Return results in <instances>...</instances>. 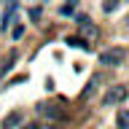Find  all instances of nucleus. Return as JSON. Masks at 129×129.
<instances>
[{
    "instance_id": "12",
    "label": "nucleus",
    "mask_w": 129,
    "mask_h": 129,
    "mask_svg": "<svg viewBox=\"0 0 129 129\" xmlns=\"http://www.w3.org/2000/svg\"><path fill=\"white\" fill-rule=\"evenodd\" d=\"M19 129H38L35 124H27V126H19Z\"/></svg>"
},
{
    "instance_id": "5",
    "label": "nucleus",
    "mask_w": 129,
    "mask_h": 129,
    "mask_svg": "<svg viewBox=\"0 0 129 129\" xmlns=\"http://www.w3.org/2000/svg\"><path fill=\"white\" fill-rule=\"evenodd\" d=\"M116 126H118V129H129V110H126V108L118 110V116H116Z\"/></svg>"
},
{
    "instance_id": "2",
    "label": "nucleus",
    "mask_w": 129,
    "mask_h": 129,
    "mask_svg": "<svg viewBox=\"0 0 129 129\" xmlns=\"http://www.w3.org/2000/svg\"><path fill=\"white\" fill-rule=\"evenodd\" d=\"M124 59H126L124 48H108L100 54V64H105V67H118V64H124Z\"/></svg>"
},
{
    "instance_id": "11",
    "label": "nucleus",
    "mask_w": 129,
    "mask_h": 129,
    "mask_svg": "<svg viewBox=\"0 0 129 129\" xmlns=\"http://www.w3.org/2000/svg\"><path fill=\"white\" fill-rule=\"evenodd\" d=\"M22 32H24V27H22V24H19V27H14V38L19 40V38H22Z\"/></svg>"
},
{
    "instance_id": "7",
    "label": "nucleus",
    "mask_w": 129,
    "mask_h": 129,
    "mask_svg": "<svg viewBox=\"0 0 129 129\" xmlns=\"http://www.w3.org/2000/svg\"><path fill=\"white\" fill-rule=\"evenodd\" d=\"M116 8H118V0H105V3H102V11H105V14H113Z\"/></svg>"
},
{
    "instance_id": "4",
    "label": "nucleus",
    "mask_w": 129,
    "mask_h": 129,
    "mask_svg": "<svg viewBox=\"0 0 129 129\" xmlns=\"http://www.w3.org/2000/svg\"><path fill=\"white\" fill-rule=\"evenodd\" d=\"M38 110L43 113V116H48V118H56V121L62 118V110H59V108H56V105H40Z\"/></svg>"
},
{
    "instance_id": "1",
    "label": "nucleus",
    "mask_w": 129,
    "mask_h": 129,
    "mask_svg": "<svg viewBox=\"0 0 129 129\" xmlns=\"http://www.w3.org/2000/svg\"><path fill=\"white\" fill-rule=\"evenodd\" d=\"M129 97V89L126 86H121V83H116V86H110L108 91H105L102 97V108H110V105H121L124 100Z\"/></svg>"
},
{
    "instance_id": "6",
    "label": "nucleus",
    "mask_w": 129,
    "mask_h": 129,
    "mask_svg": "<svg viewBox=\"0 0 129 129\" xmlns=\"http://www.w3.org/2000/svg\"><path fill=\"white\" fill-rule=\"evenodd\" d=\"M67 43L70 46H75V48H83V51H89V43L83 38H67Z\"/></svg>"
},
{
    "instance_id": "8",
    "label": "nucleus",
    "mask_w": 129,
    "mask_h": 129,
    "mask_svg": "<svg viewBox=\"0 0 129 129\" xmlns=\"http://www.w3.org/2000/svg\"><path fill=\"white\" fill-rule=\"evenodd\" d=\"M40 16H43V8H40V6H32L30 8V19H32V22H38Z\"/></svg>"
},
{
    "instance_id": "10",
    "label": "nucleus",
    "mask_w": 129,
    "mask_h": 129,
    "mask_svg": "<svg viewBox=\"0 0 129 129\" xmlns=\"http://www.w3.org/2000/svg\"><path fill=\"white\" fill-rule=\"evenodd\" d=\"M14 59H16V56H14ZM14 59H11V62H14ZM11 62H8V64H0V78H3V75H6V73L11 70V67H14V64H11Z\"/></svg>"
},
{
    "instance_id": "3",
    "label": "nucleus",
    "mask_w": 129,
    "mask_h": 129,
    "mask_svg": "<svg viewBox=\"0 0 129 129\" xmlns=\"http://www.w3.org/2000/svg\"><path fill=\"white\" fill-rule=\"evenodd\" d=\"M22 121H24V110H11L6 118H3V129H19Z\"/></svg>"
},
{
    "instance_id": "9",
    "label": "nucleus",
    "mask_w": 129,
    "mask_h": 129,
    "mask_svg": "<svg viewBox=\"0 0 129 129\" xmlns=\"http://www.w3.org/2000/svg\"><path fill=\"white\" fill-rule=\"evenodd\" d=\"M59 14H62V16H73V14H75V3H70V6H62V8H59Z\"/></svg>"
},
{
    "instance_id": "13",
    "label": "nucleus",
    "mask_w": 129,
    "mask_h": 129,
    "mask_svg": "<svg viewBox=\"0 0 129 129\" xmlns=\"http://www.w3.org/2000/svg\"><path fill=\"white\" fill-rule=\"evenodd\" d=\"M43 129H56V126H54V124H48V126H43Z\"/></svg>"
}]
</instances>
